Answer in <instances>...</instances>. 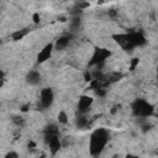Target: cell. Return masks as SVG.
I'll return each mask as SVG.
<instances>
[{"instance_id":"cell-1","label":"cell","mask_w":158,"mask_h":158,"mask_svg":"<svg viewBox=\"0 0 158 158\" xmlns=\"http://www.w3.org/2000/svg\"><path fill=\"white\" fill-rule=\"evenodd\" d=\"M109 141V133L105 128H98L95 130L89 141V151L91 156H99L102 149L105 148L106 143Z\"/></svg>"},{"instance_id":"cell-2","label":"cell","mask_w":158,"mask_h":158,"mask_svg":"<svg viewBox=\"0 0 158 158\" xmlns=\"http://www.w3.org/2000/svg\"><path fill=\"white\" fill-rule=\"evenodd\" d=\"M154 106L143 99H137L132 104V112L137 117H149L153 114Z\"/></svg>"},{"instance_id":"cell-3","label":"cell","mask_w":158,"mask_h":158,"mask_svg":"<svg viewBox=\"0 0 158 158\" xmlns=\"http://www.w3.org/2000/svg\"><path fill=\"white\" fill-rule=\"evenodd\" d=\"M111 56V51L107 49V48H95L94 49V53L89 60V64L90 65H99V64H102L107 58H110Z\"/></svg>"},{"instance_id":"cell-4","label":"cell","mask_w":158,"mask_h":158,"mask_svg":"<svg viewBox=\"0 0 158 158\" xmlns=\"http://www.w3.org/2000/svg\"><path fill=\"white\" fill-rule=\"evenodd\" d=\"M53 100H54V94H53V90L51 88H44L41 90V94H40V104L43 109H47L52 104H53Z\"/></svg>"},{"instance_id":"cell-5","label":"cell","mask_w":158,"mask_h":158,"mask_svg":"<svg viewBox=\"0 0 158 158\" xmlns=\"http://www.w3.org/2000/svg\"><path fill=\"white\" fill-rule=\"evenodd\" d=\"M44 141L49 146L52 154H56L62 147V142H60L58 135H44Z\"/></svg>"},{"instance_id":"cell-6","label":"cell","mask_w":158,"mask_h":158,"mask_svg":"<svg viewBox=\"0 0 158 158\" xmlns=\"http://www.w3.org/2000/svg\"><path fill=\"white\" fill-rule=\"evenodd\" d=\"M94 102V99L89 95H81L79 98V101H78V111L80 114H84L89 110V107L93 105Z\"/></svg>"},{"instance_id":"cell-7","label":"cell","mask_w":158,"mask_h":158,"mask_svg":"<svg viewBox=\"0 0 158 158\" xmlns=\"http://www.w3.org/2000/svg\"><path fill=\"white\" fill-rule=\"evenodd\" d=\"M53 43H47L38 53L37 56V63H43L46 60H48L52 56V52H53Z\"/></svg>"},{"instance_id":"cell-8","label":"cell","mask_w":158,"mask_h":158,"mask_svg":"<svg viewBox=\"0 0 158 158\" xmlns=\"http://www.w3.org/2000/svg\"><path fill=\"white\" fill-rule=\"evenodd\" d=\"M69 42H70V36H68V35L60 36V37L56 41V43L53 44V48L57 49V51H62V49H64V48L69 44Z\"/></svg>"},{"instance_id":"cell-9","label":"cell","mask_w":158,"mask_h":158,"mask_svg":"<svg viewBox=\"0 0 158 158\" xmlns=\"http://www.w3.org/2000/svg\"><path fill=\"white\" fill-rule=\"evenodd\" d=\"M26 80H27V83L28 84H31V85H37L40 81H41V74L37 72V70H30L28 73H27V75H26Z\"/></svg>"},{"instance_id":"cell-10","label":"cell","mask_w":158,"mask_h":158,"mask_svg":"<svg viewBox=\"0 0 158 158\" xmlns=\"http://www.w3.org/2000/svg\"><path fill=\"white\" fill-rule=\"evenodd\" d=\"M75 125H77L78 128L85 130V128H88V127L90 126V121H89V118H88L86 116H83V115H81V116H79V117L77 118Z\"/></svg>"},{"instance_id":"cell-11","label":"cell","mask_w":158,"mask_h":158,"mask_svg":"<svg viewBox=\"0 0 158 158\" xmlns=\"http://www.w3.org/2000/svg\"><path fill=\"white\" fill-rule=\"evenodd\" d=\"M27 33H28V28L17 30V31H15V32L12 33V40H14V41H20V40H22Z\"/></svg>"},{"instance_id":"cell-12","label":"cell","mask_w":158,"mask_h":158,"mask_svg":"<svg viewBox=\"0 0 158 158\" xmlns=\"http://www.w3.org/2000/svg\"><path fill=\"white\" fill-rule=\"evenodd\" d=\"M44 135H59V128L57 127V125H48L44 130Z\"/></svg>"},{"instance_id":"cell-13","label":"cell","mask_w":158,"mask_h":158,"mask_svg":"<svg viewBox=\"0 0 158 158\" xmlns=\"http://www.w3.org/2000/svg\"><path fill=\"white\" fill-rule=\"evenodd\" d=\"M58 122L62 123V125H65L68 122V115H67L65 111H63V110L59 111V114H58Z\"/></svg>"},{"instance_id":"cell-14","label":"cell","mask_w":158,"mask_h":158,"mask_svg":"<svg viewBox=\"0 0 158 158\" xmlns=\"http://www.w3.org/2000/svg\"><path fill=\"white\" fill-rule=\"evenodd\" d=\"M12 122L17 126V127H22L25 125V118L21 116H14L12 117Z\"/></svg>"},{"instance_id":"cell-15","label":"cell","mask_w":158,"mask_h":158,"mask_svg":"<svg viewBox=\"0 0 158 158\" xmlns=\"http://www.w3.org/2000/svg\"><path fill=\"white\" fill-rule=\"evenodd\" d=\"M89 6H90V4H89L88 1H80V2L77 4V10H79V11H84V10L88 9Z\"/></svg>"},{"instance_id":"cell-16","label":"cell","mask_w":158,"mask_h":158,"mask_svg":"<svg viewBox=\"0 0 158 158\" xmlns=\"http://www.w3.org/2000/svg\"><path fill=\"white\" fill-rule=\"evenodd\" d=\"M138 63H139V59L138 58H132L131 62H130V70H135L136 67L138 65Z\"/></svg>"},{"instance_id":"cell-17","label":"cell","mask_w":158,"mask_h":158,"mask_svg":"<svg viewBox=\"0 0 158 158\" xmlns=\"http://www.w3.org/2000/svg\"><path fill=\"white\" fill-rule=\"evenodd\" d=\"M32 19H33V22L35 23H40V14L38 12H35L33 16H32Z\"/></svg>"},{"instance_id":"cell-18","label":"cell","mask_w":158,"mask_h":158,"mask_svg":"<svg viewBox=\"0 0 158 158\" xmlns=\"http://www.w3.org/2000/svg\"><path fill=\"white\" fill-rule=\"evenodd\" d=\"M84 79H85L86 81H90V80L93 79V75H91V73H89V72H85V73H84Z\"/></svg>"},{"instance_id":"cell-19","label":"cell","mask_w":158,"mask_h":158,"mask_svg":"<svg viewBox=\"0 0 158 158\" xmlns=\"http://www.w3.org/2000/svg\"><path fill=\"white\" fill-rule=\"evenodd\" d=\"M6 157H7V158H17L19 154H17L16 152H9V153L6 154Z\"/></svg>"},{"instance_id":"cell-20","label":"cell","mask_w":158,"mask_h":158,"mask_svg":"<svg viewBox=\"0 0 158 158\" xmlns=\"http://www.w3.org/2000/svg\"><path fill=\"white\" fill-rule=\"evenodd\" d=\"M107 15H109L110 17H115V16L117 15V12H116V10H114V9H111V10H109V12H107Z\"/></svg>"},{"instance_id":"cell-21","label":"cell","mask_w":158,"mask_h":158,"mask_svg":"<svg viewBox=\"0 0 158 158\" xmlns=\"http://www.w3.org/2000/svg\"><path fill=\"white\" fill-rule=\"evenodd\" d=\"M27 146H28V148H35V147H36V144H35V142H32V141H30Z\"/></svg>"},{"instance_id":"cell-22","label":"cell","mask_w":158,"mask_h":158,"mask_svg":"<svg viewBox=\"0 0 158 158\" xmlns=\"http://www.w3.org/2000/svg\"><path fill=\"white\" fill-rule=\"evenodd\" d=\"M59 21H62V22H65V21H67V19H65L64 16H62V17H59Z\"/></svg>"},{"instance_id":"cell-23","label":"cell","mask_w":158,"mask_h":158,"mask_svg":"<svg viewBox=\"0 0 158 158\" xmlns=\"http://www.w3.org/2000/svg\"><path fill=\"white\" fill-rule=\"evenodd\" d=\"M27 107H28V105H25V106H22V111H27Z\"/></svg>"},{"instance_id":"cell-24","label":"cell","mask_w":158,"mask_h":158,"mask_svg":"<svg viewBox=\"0 0 158 158\" xmlns=\"http://www.w3.org/2000/svg\"><path fill=\"white\" fill-rule=\"evenodd\" d=\"M104 2H105V0H98V4H99V5H102Z\"/></svg>"},{"instance_id":"cell-25","label":"cell","mask_w":158,"mask_h":158,"mask_svg":"<svg viewBox=\"0 0 158 158\" xmlns=\"http://www.w3.org/2000/svg\"><path fill=\"white\" fill-rule=\"evenodd\" d=\"M2 85H4V79H0V89L2 88Z\"/></svg>"},{"instance_id":"cell-26","label":"cell","mask_w":158,"mask_h":158,"mask_svg":"<svg viewBox=\"0 0 158 158\" xmlns=\"http://www.w3.org/2000/svg\"><path fill=\"white\" fill-rule=\"evenodd\" d=\"M0 79H4V73L0 70Z\"/></svg>"},{"instance_id":"cell-27","label":"cell","mask_w":158,"mask_h":158,"mask_svg":"<svg viewBox=\"0 0 158 158\" xmlns=\"http://www.w3.org/2000/svg\"><path fill=\"white\" fill-rule=\"evenodd\" d=\"M0 44H1V40H0Z\"/></svg>"}]
</instances>
